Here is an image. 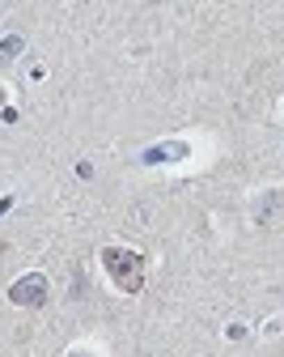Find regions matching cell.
I'll return each instance as SVG.
<instances>
[{"instance_id":"obj_3","label":"cell","mask_w":284,"mask_h":357,"mask_svg":"<svg viewBox=\"0 0 284 357\" xmlns=\"http://www.w3.org/2000/svg\"><path fill=\"white\" fill-rule=\"evenodd\" d=\"M0 52H5V56H9V60H13V56H17V52H22V38H5V43H0Z\"/></svg>"},{"instance_id":"obj_4","label":"cell","mask_w":284,"mask_h":357,"mask_svg":"<svg viewBox=\"0 0 284 357\" xmlns=\"http://www.w3.org/2000/svg\"><path fill=\"white\" fill-rule=\"evenodd\" d=\"M0 102H5V89H0Z\"/></svg>"},{"instance_id":"obj_2","label":"cell","mask_w":284,"mask_h":357,"mask_svg":"<svg viewBox=\"0 0 284 357\" xmlns=\"http://www.w3.org/2000/svg\"><path fill=\"white\" fill-rule=\"evenodd\" d=\"M9 298H13V306H30V310L42 306V302H47V277H42V273H30V277L13 281Z\"/></svg>"},{"instance_id":"obj_1","label":"cell","mask_w":284,"mask_h":357,"mask_svg":"<svg viewBox=\"0 0 284 357\" xmlns=\"http://www.w3.org/2000/svg\"><path fill=\"white\" fill-rule=\"evenodd\" d=\"M102 268H106V277H111L123 294H140V289H145V259H140L136 251H127V247H106V251H102Z\"/></svg>"}]
</instances>
